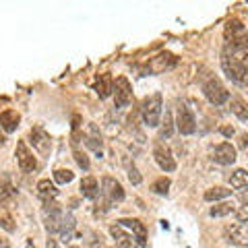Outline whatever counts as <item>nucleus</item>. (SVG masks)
I'll use <instances>...</instances> for the list:
<instances>
[{
  "label": "nucleus",
  "mask_w": 248,
  "mask_h": 248,
  "mask_svg": "<svg viewBox=\"0 0 248 248\" xmlns=\"http://www.w3.org/2000/svg\"><path fill=\"white\" fill-rule=\"evenodd\" d=\"M246 50H248V29L238 19L228 21L223 56H242V54H246Z\"/></svg>",
  "instance_id": "f257e3e1"
},
{
  "label": "nucleus",
  "mask_w": 248,
  "mask_h": 248,
  "mask_svg": "<svg viewBox=\"0 0 248 248\" xmlns=\"http://www.w3.org/2000/svg\"><path fill=\"white\" fill-rule=\"evenodd\" d=\"M161 95L159 93H153L151 97H147L143 102V108H141V114H143V122L147 126H159V118H161Z\"/></svg>",
  "instance_id": "f03ea898"
},
{
  "label": "nucleus",
  "mask_w": 248,
  "mask_h": 248,
  "mask_svg": "<svg viewBox=\"0 0 248 248\" xmlns=\"http://www.w3.org/2000/svg\"><path fill=\"white\" fill-rule=\"evenodd\" d=\"M244 56V54H242ZM242 56H223V71L236 85H248V73L242 64Z\"/></svg>",
  "instance_id": "7ed1b4c3"
},
{
  "label": "nucleus",
  "mask_w": 248,
  "mask_h": 248,
  "mask_svg": "<svg viewBox=\"0 0 248 248\" xmlns=\"http://www.w3.org/2000/svg\"><path fill=\"white\" fill-rule=\"evenodd\" d=\"M64 211L62 207L56 203V201H50V203H44V223L46 230L50 234H56V232L62 230V221H64Z\"/></svg>",
  "instance_id": "20e7f679"
},
{
  "label": "nucleus",
  "mask_w": 248,
  "mask_h": 248,
  "mask_svg": "<svg viewBox=\"0 0 248 248\" xmlns=\"http://www.w3.org/2000/svg\"><path fill=\"white\" fill-rule=\"evenodd\" d=\"M203 91H205V97H207L213 106H221V104H226L228 99H230V91L223 87V83H221L219 79H209V81L205 83Z\"/></svg>",
  "instance_id": "39448f33"
},
{
  "label": "nucleus",
  "mask_w": 248,
  "mask_h": 248,
  "mask_svg": "<svg viewBox=\"0 0 248 248\" xmlns=\"http://www.w3.org/2000/svg\"><path fill=\"white\" fill-rule=\"evenodd\" d=\"M114 99H116V106L118 108H128L133 104V87H130L128 79L124 77H118L114 83Z\"/></svg>",
  "instance_id": "423d86ee"
},
{
  "label": "nucleus",
  "mask_w": 248,
  "mask_h": 248,
  "mask_svg": "<svg viewBox=\"0 0 248 248\" xmlns=\"http://www.w3.org/2000/svg\"><path fill=\"white\" fill-rule=\"evenodd\" d=\"M176 126L182 135H192L197 130V118L195 114L190 112V108L186 104H180L178 108V118H176Z\"/></svg>",
  "instance_id": "0eeeda50"
},
{
  "label": "nucleus",
  "mask_w": 248,
  "mask_h": 248,
  "mask_svg": "<svg viewBox=\"0 0 248 248\" xmlns=\"http://www.w3.org/2000/svg\"><path fill=\"white\" fill-rule=\"evenodd\" d=\"M15 155H17V164H19V168L23 170V172H33V170L37 168V159L33 157V153H31V149L27 147L25 141L17 143V151H15Z\"/></svg>",
  "instance_id": "6e6552de"
},
{
  "label": "nucleus",
  "mask_w": 248,
  "mask_h": 248,
  "mask_svg": "<svg viewBox=\"0 0 248 248\" xmlns=\"http://www.w3.org/2000/svg\"><path fill=\"white\" fill-rule=\"evenodd\" d=\"M153 157H155L157 166L164 170V172H174V170H176V161L172 157V151H170V147L157 143V145H155V149H153Z\"/></svg>",
  "instance_id": "1a4fd4ad"
},
{
  "label": "nucleus",
  "mask_w": 248,
  "mask_h": 248,
  "mask_svg": "<svg viewBox=\"0 0 248 248\" xmlns=\"http://www.w3.org/2000/svg\"><path fill=\"white\" fill-rule=\"evenodd\" d=\"M102 192L106 195V199L110 203H116V201H122L124 199V188L118 180H114L112 176H106L102 180Z\"/></svg>",
  "instance_id": "9d476101"
},
{
  "label": "nucleus",
  "mask_w": 248,
  "mask_h": 248,
  "mask_svg": "<svg viewBox=\"0 0 248 248\" xmlns=\"http://www.w3.org/2000/svg\"><path fill=\"white\" fill-rule=\"evenodd\" d=\"M110 234L116 240V248H139L137 238L126 234L120 223H114V226H110Z\"/></svg>",
  "instance_id": "9b49d317"
},
{
  "label": "nucleus",
  "mask_w": 248,
  "mask_h": 248,
  "mask_svg": "<svg viewBox=\"0 0 248 248\" xmlns=\"http://www.w3.org/2000/svg\"><path fill=\"white\" fill-rule=\"evenodd\" d=\"M213 159L221 166H232L236 161V147H232V143H219L215 147Z\"/></svg>",
  "instance_id": "f8f14e48"
},
{
  "label": "nucleus",
  "mask_w": 248,
  "mask_h": 248,
  "mask_svg": "<svg viewBox=\"0 0 248 248\" xmlns=\"http://www.w3.org/2000/svg\"><path fill=\"white\" fill-rule=\"evenodd\" d=\"M174 64H176V58L172 56V54H170V52H161L159 56H155L149 62V73H153V75L166 73L168 68H172Z\"/></svg>",
  "instance_id": "ddd939ff"
},
{
  "label": "nucleus",
  "mask_w": 248,
  "mask_h": 248,
  "mask_svg": "<svg viewBox=\"0 0 248 248\" xmlns=\"http://www.w3.org/2000/svg\"><path fill=\"white\" fill-rule=\"evenodd\" d=\"M118 223L122 228H128L130 232H133V236L137 238L139 246H147V230L139 219H120Z\"/></svg>",
  "instance_id": "4468645a"
},
{
  "label": "nucleus",
  "mask_w": 248,
  "mask_h": 248,
  "mask_svg": "<svg viewBox=\"0 0 248 248\" xmlns=\"http://www.w3.org/2000/svg\"><path fill=\"white\" fill-rule=\"evenodd\" d=\"M31 141H33V147L42 155H48L50 153V137H48V133H46L44 128H40V126L31 128Z\"/></svg>",
  "instance_id": "2eb2a0df"
},
{
  "label": "nucleus",
  "mask_w": 248,
  "mask_h": 248,
  "mask_svg": "<svg viewBox=\"0 0 248 248\" xmlns=\"http://www.w3.org/2000/svg\"><path fill=\"white\" fill-rule=\"evenodd\" d=\"M37 197H40L44 203H50V201H54L58 197L56 184L50 182V180H40V182H37Z\"/></svg>",
  "instance_id": "dca6fc26"
},
{
  "label": "nucleus",
  "mask_w": 248,
  "mask_h": 248,
  "mask_svg": "<svg viewBox=\"0 0 248 248\" xmlns=\"http://www.w3.org/2000/svg\"><path fill=\"white\" fill-rule=\"evenodd\" d=\"M19 120H21V116L15 110H6L0 114V126H2L4 133H15L19 126Z\"/></svg>",
  "instance_id": "f3484780"
},
{
  "label": "nucleus",
  "mask_w": 248,
  "mask_h": 248,
  "mask_svg": "<svg viewBox=\"0 0 248 248\" xmlns=\"http://www.w3.org/2000/svg\"><path fill=\"white\" fill-rule=\"evenodd\" d=\"M230 242L236 246H248V223H240L230 232Z\"/></svg>",
  "instance_id": "a211bd4d"
},
{
  "label": "nucleus",
  "mask_w": 248,
  "mask_h": 248,
  "mask_svg": "<svg viewBox=\"0 0 248 248\" xmlns=\"http://www.w3.org/2000/svg\"><path fill=\"white\" fill-rule=\"evenodd\" d=\"M81 192H83V197H87V199H97L99 184H97L95 178H93V176H85L81 180Z\"/></svg>",
  "instance_id": "6ab92c4d"
},
{
  "label": "nucleus",
  "mask_w": 248,
  "mask_h": 248,
  "mask_svg": "<svg viewBox=\"0 0 248 248\" xmlns=\"http://www.w3.org/2000/svg\"><path fill=\"white\" fill-rule=\"evenodd\" d=\"M89 130H91V135H87V137H83V141H85V145L89 147L91 151H95L97 155H102V139H99V135H97V130H95V126H89Z\"/></svg>",
  "instance_id": "aec40b11"
},
{
  "label": "nucleus",
  "mask_w": 248,
  "mask_h": 248,
  "mask_svg": "<svg viewBox=\"0 0 248 248\" xmlns=\"http://www.w3.org/2000/svg\"><path fill=\"white\" fill-rule=\"evenodd\" d=\"M230 184H232V188H238V190L248 186V172L246 170H236V172H232Z\"/></svg>",
  "instance_id": "412c9836"
},
{
  "label": "nucleus",
  "mask_w": 248,
  "mask_h": 248,
  "mask_svg": "<svg viewBox=\"0 0 248 248\" xmlns=\"http://www.w3.org/2000/svg\"><path fill=\"white\" fill-rule=\"evenodd\" d=\"M97 93H99V97H108L110 93H114V83H112V77L110 75H104L102 79L97 81Z\"/></svg>",
  "instance_id": "4be33fe9"
},
{
  "label": "nucleus",
  "mask_w": 248,
  "mask_h": 248,
  "mask_svg": "<svg viewBox=\"0 0 248 248\" xmlns=\"http://www.w3.org/2000/svg\"><path fill=\"white\" fill-rule=\"evenodd\" d=\"M232 195V190L223 188V186H215V188H209L205 192V201H209V203H213V201H219V199H228Z\"/></svg>",
  "instance_id": "5701e85b"
},
{
  "label": "nucleus",
  "mask_w": 248,
  "mask_h": 248,
  "mask_svg": "<svg viewBox=\"0 0 248 248\" xmlns=\"http://www.w3.org/2000/svg\"><path fill=\"white\" fill-rule=\"evenodd\" d=\"M75 226H77L75 217H73L71 213H66V215H64V221H62V230H60V234H62V240H64V242H66L68 238H71V234H73Z\"/></svg>",
  "instance_id": "b1692460"
},
{
  "label": "nucleus",
  "mask_w": 248,
  "mask_h": 248,
  "mask_svg": "<svg viewBox=\"0 0 248 248\" xmlns=\"http://www.w3.org/2000/svg\"><path fill=\"white\" fill-rule=\"evenodd\" d=\"M232 112H234L240 120H248V104L242 99H232Z\"/></svg>",
  "instance_id": "393cba45"
},
{
  "label": "nucleus",
  "mask_w": 248,
  "mask_h": 248,
  "mask_svg": "<svg viewBox=\"0 0 248 248\" xmlns=\"http://www.w3.org/2000/svg\"><path fill=\"white\" fill-rule=\"evenodd\" d=\"M172 114H170V110H166V114H164V120H161V130H159V137L164 139V137H172V130H174V126H172Z\"/></svg>",
  "instance_id": "a878e982"
},
{
  "label": "nucleus",
  "mask_w": 248,
  "mask_h": 248,
  "mask_svg": "<svg viewBox=\"0 0 248 248\" xmlns=\"http://www.w3.org/2000/svg\"><path fill=\"white\" fill-rule=\"evenodd\" d=\"M230 213H234V207H232V203H219V205H215L211 209V217H226Z\"/></svg>",
  "instance_id": "bb28decb"
},
{
  "label": "nucleus",
  "mask_w": 248,
  "mask_h": 248,
  "mask_svg": "<svg viewBox=\"0 0 248 248\" xmlns=\"http://www.w3.org/2000/svg\"><path fill=\"white\" fill-rule=\"evenodd\" d=\"M73 178H75V174L71 170H56V172H54V182H58V184H68Z\"/></svg>",
  "instance_id": "cd10ccee"
},
{
  "label": "nucleus",
  "mask_w": 248,
  "mask_h": 248,
  "mask_svg": "<svg viewBox=\"0 0 248 248\" xmlns=\"http://www.w3.org/2000/svg\"><path fill=\"white\" fill-rule=\"evenodd\" d=\"M168 188H170V180H168V178H159V180L153 184V190L157 192V195H168Z\"/></svg>",
  "instance_id": "c85d7f7f"
},
{
  "label": "nucleus",
  "mask_w": 248,
  "mask_h": 248,
  "mask_svg": "<svg viewBox=\"0 0 248 248\" xmlns=\"http://www.w3.org/2000/svg\"><path fill=\"white\" fill-rule=\"evenodd\" d=\"M0 226H2L6 232H11V234H13V232H15V223H13V217L9 215V213H2V215H0Z\"/></svg>",
  "instance_id": "c756f323"
},
{
  "label": "nucleus",
  "mask_w": 248,
  "mask_h": 248,
  "mask_svg": "<svg viewBox=\"0 0 248 248\" xmlns=\"http://www.w3.org/2000/svg\"><path fill=\"white\" fill-rule=\"evenodd\" d=\"M128 180L133 182V184H141V180H143L141 174H139V170H137L135 166H130V168H128Z\"/></svg>",
  "instance_id": "7c9ffc66"
},
{
  "label": "nucleus",
  "mask_w": 248,
  "mask_h": 248,
  "mask_svg": "<svg viewBox=\"0 0 248 248\" xmlns=\"http://www.w3.org/2000/svg\"><path fill=\"white\" fill-rule=\"evenodd\" d=\"M236 219L238 221H248V203H242V207H240L238 209V211H236Z\"/></svg>",
  "instance_id": "2f4dec72"
},
{
  "label": "nucleus",
  "mask_w": 248,
  "mask_h": 248,
  "mask_svg": "<svg viewBox=\"0 0 248 248\" xmlns=\"http://www.w3.org/2000/svg\"><path fill=\"white\" fill-rule=\"evenodd\" d=\"M75 157H77V164H79L83 170H89V159L85 157V155L79 149H75Z\"/></svg>",
  "instance_id": "473e14b6"
},
{
  "label": "nucleus",
  "mask_w": 248,
  "mask_h": 248,
  "mask_svg": "<svg viewBox=\"0 0 248 248\" xmlns=\"http://www.w3.org/2000/svg\"><path fill=\"white\" fill-rule=\"evenodd\" d=\"M240 201H242V203H248V186H244V188H240Z\"/></svg>",
  "instance_id": "72a5a7b5"
},
{
  "label": "nucleus",
  "mask_w": 248,
  "mask_h": 248,
  "mask_svg": "<svg viewBox=\"0 0 248 248\" xmlns=\"http://www.w3.org/2000/svg\"><path fill=\"white\" fill-rule=\"evenodd\" d=\"M240 147H242V149H246V147H248V135L240 137Z\"/></svg>",
  "instance_id": "f704fd0d"
},
{
  "label": "nucleus",
  "mask_w": 248,
  "mask_h": 248,
  "mask_svg": "<svg viewBox=\"0 0 248 248\" xmlns=\"http://www.w3.org/2000/svg\"><path fill=\"white\" fill-rule=\"evenodd\" d=\"M221 133L226 135V137H232V135H234V128H230V126H223V128H221Z\"/></svg>",
  "instance_id": "c9c22d12"
},
{
  "label": "nucleus",
  "mask_w": 248,
  "mask_h": 248,
  "mask_svg": "<svg viewBox=\"0 0 248 248\" xmlns=\"http://www.w3.org/2000/svg\"><path fill=\"white\" fill-rule=\"evenodd\" d=\"M46 248H58V244H56V240H48V242H46Z\"/></svg>",
  "instance_id": "e433bc0d"
},
{
  "label": "nucleus",
  "mask_w": 248,
  "mask_h": 248,
  "mask_svg": "<svg viewBox=\"0 0 248 248\" xmlns=\"http://www.w3.org/2000/svg\"><path fill=\"white\" fill-rule=\"evenodd\" d=\"M0 248H11V244H9V240L0 238Z\"/></svg>",
  "instance_id": "4c0bfd02"
},
{
  "label": "nucleus",
  "mask_w": 248,
  "mask_h": 248,
  "mask_svg": "<svg viewBox=\"0 0 248 248\" xmlns=\"http://www.w3.org/2000/svg\"><path fill=\"white\" fill-rule=\"evenodd\" d=\"M242 64H244V68H246V73H248V52L242 56Z\"/></svg>",
  "instance_id": "58836bf2"
},
{
  "label": "nucleus",
  "mask_w": 248,
  "mask_h": 248,
  "mask_svg": "<svg viewBox=\"0 0 248 248\" xmlns=\"http://www.w3.org/2000/svg\"><path fill=\"white\" fill-rule=\"evenodd\" d=\"M27 248H35V246H33V242H31V240H29V242H27Z\"/></svg>",
  "instance_id": "ea45409f"
},
{
  "label": "nucleus",
  "mask_w": 248,
  "mask_h": 248,
  "mask_svg": "<svg viewBox=\"0 0 248 248\" xmlns=\"http://www.w3.org/2000/svg\"><path fill=\"white\" fill-rule=\"evenodd\" d=\"M4 143V137H2V133H0V145H2Z\"/></svg>",
  "instance_id": "a19ab883"
},
{
  "label": "nucleus",
  "mask_w": 248,
  "mask_h": 248,
  "mask_svg": "<svg viewBox=\"0 0 248 248\" xmlns=\"http://www.w3.org/2000/svg\"><path fill=\"white\" fill-rule=\"evenodd\" d=\"M68 248H79V246H68Z\"/></svg>",
  "instance_id": "79ce46f5"
}]
</instances>
